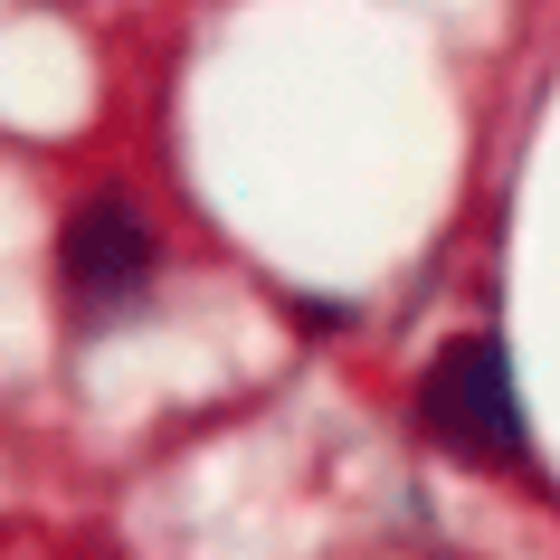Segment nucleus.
Returning a JSON list of instances; mask_svg holds the SVG:
<instances>
[{"instance_id": "obj_1", "label": "nucleus", "mask_w": 560, "mask_h": 560, "mask_svg": "<svg viewBox=\"0 0 560 560\" xmlns=\"http://www.w3.org/2000/svg\"><path fill=\"white\" fill-rule=\"evenodd\" d=\"M418 428L456 456V466H513L523 456V389L494 332H456L428 381H418Z\"/></svg>"}, {"instance_id": "obj_2", "label": "nucleus", "mask_w": 560, "mask_h": 560, "mask_svg": "<svg viewBox=\"0 0 560 560\" xmlns=\"http://www.w3.org/2000/svg\"><path fill=\"white\" fill-rule=\"evenodd\" d=\"M152 266H162L152 219L124 200V190H86L77 219L58 229V276H67V304H77V314H124V304L152 285Z\"/></svg>"}]
</instances>
